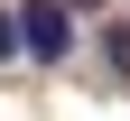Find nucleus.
<instances>
[{
	"mask_svg": "<svg viewBox=\"0 0 130 121\" xmlns=\"http://www.w3.org/2000/svg\"><path fill=\"white\" fill-rule=\"evenodd\" d=\"M0 65H19V9H0Z\"/></svg>",
	"mask_w": 130,
	"mask_h": 121,
	"instance_id": "7ed1b4c3",
	"label": "nucleus"
},
{
	"mask_svg": "<svg viewBox=\"0 0 130 121\" xmlns=\"http://www.w3.org/2000/svg\"><path fill=\"white\" fill-rule=\"evenodd\" d=\"M93 56H102L111 84H130V19H102V28H93Z\"/></svg>",
	"mask_w": 130,
	"mask_h": 121,
	"instance_id": "f03ea898",
	"label": "nucleus"
},
{
	"mask_svg": "<svg viewBox=\"0 0 130 121\" xmlns=\"http://www.w3.org/2000/svg\"><path fill=\"white\" fill-rule=\"evenodd\" d=\"M74 9H84V19H93V9H102V0H74Z\"/></svg>",
	"mask_w": 130,
	"mask_h": 121,
	"instance_id": "20e7f679",
	"label": "nucleus"
},
{
	"mask_svg": "<svg viewBox=\"0 0 130 121\" xmlns=\"http://www.w3.org/2000/svg\"><path fill=\"white\" fill-rule=\"evenodd\" d=\"M74 47H84L74 0H19V56L28 65H74Z\"/></svg>",
	"mask_w": 130,
	"mask_h": 121,
	"instance_id": "f257e3e1",
	"label": "nucleus"
}]
</instances>
